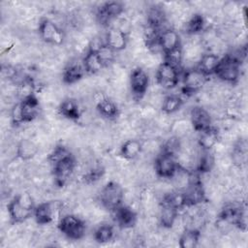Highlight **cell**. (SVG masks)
<instances>
[{"instance_id": "cell-1", "label": "cell", "mask_w": 248, "mask_h": 248, "mask_svg": "<svg viewBox=\"0 0 248 248\" xmlns=\"http://www.w3.org/2000/svg\"><path fill=\"white\" fill-rule=\"evenodd\" d=\"M34 202L31 194L21 193L16 195L8 203V216L12 224H22L33 216Z\"/></svg>"}, {"instance_id": "cell-2", "label": "cell", "mask_w": 248, "mask_h": 248, "mask_svg": "<svg viewBox=\"0 0 248 248\" xmlns=\"http://www.w3.org/2000/svg\"><path fill=\"white\" fill-rule=\"evenodd\" d=\"M98 199L105 209L112 212L124 203V188L118 182L110 180L101 188Z\"/></svg>"}, {"instance_id": "cell-3", "label": "cell", "mask_w": 248, "mask_h": 248, "mask_svg": "<svg viewBox=\"0 0 248 248\" xmlns=\"http://www.w3.org/2000/svg\"><path fill=\"white\" fill-rule=\"evenodd\" d=\"M214 75L223 82L234 84L241 75V62L230 53L220 57Z\"/></svg>"}, {"instance_id": "cell-4", "label": "cell", "mask_w": 248, "mask_h": 248, "mask_svg": "<svg viewBox=\"0 0 248 248\" xmlns=\"http://www.w3.org/2000/svg\"><path fill=\"white\" fill-rule=\"evenodd\" d=\"M57 228L59 232L68 239L79 240L85 235V222L75 214H65L59 218Z\"/></svg>"}, {"instance_id": "cell-5", "label": "cell", "mask_w": 248, "mask_h": 248, "mask_svg": "<svg viewBox=\"0 0 248 248\" xmlns=\"http://www.w3.org/2000/svg\"><path fill=\"white\" fill-rule=\"evenodd\" d=\"M40 39L47 45L59 46L64 43L65 33L63 29L54 20L48 17H43L38 24Z\"/></svg>"}, {"instance_id": "cell-6", "label": "cell", "mask_w": 248, "mask_h": 248, "mask_svg": "<svg viewBox=\"0 0 248 248\" xmlns=\"http://www.w3.org/2000/svg\"><path fill=\"white\" fill-rule=\"evenodd\" d=\"M208 77L202 73L197 67L186 69L182 74L181 91L186 96L194 95L200 92L206 84Z\"/></svg>"}, {"instance_id": "cell-7", "label": "cell", "mask_w": 248, "mask_h": 248, "mask_svg": "<svg viewBox=\"0 0 248 248\" xmlns=\"http://www.w3.org/2000/svg\"><path fill=\"white\" fill-rule=\"evenodd\" d=\"M77 168V160L73 154L61 159L51 166L54 183L58 187H64L73 176Z\"/></svg>"}, {"instance_id": "cell-8", "label": "cell", "mask_w": 248, "mask_h": 248, "mask_svg": "<svg viewBox=\"0 0 248 248\" xmlns=\"http://www.w3.org/2000/svg\"><path fill=\"white\" fill-rule=\"evenodd\" d=\"M156 81L164 89H172L177 86L180 80V70L163 61L156 70Z\"/></svg>"}, {"instance_id": "cell-9", "label": "cell", "mask_w": 248, "mask_h": 248, "mask_svg": "<svg viewBox=\"0 0 248 248\" xmlns=\"http://www.w3.org/2000/svg\"><path fill=\"white\" fill-rule=\"evenodd\" d=\"M179 166L175 155L160 151L155 157L154 170L158 177L170 179L177 171Z\"/></svg>"}, {"instance_id": "cell-10", "label": "cell", "mask_w": 248, "mask_h": 248, "mask_svg": "<svg viewBox=\"0 0 248 248\" xmlns=\"http://www.w3.org/2000/svg\"><path fill=\"white\" fill-rule=\"evenodd\" d=\"M149 76L141 67H136L132 70L129 78L130 90L136 100H140L147 92L149 87Z\"/></svg>"}, {"instance_id": "cell-11", "label": "cell", "mask_w": 248, "mask_h": 248, "mask_svg": "<svg viewBox=\"0 0 248 248\" xmlns=\"http://www.w3.org/2000/svg\"><path fill=\"white\" fill-rule=\"evenodd\" d=\"M125 10V6L120 1H108L103 3L96 13V17L102 24H107L109 21L118 18Z\"/></svg>"}, {"instance_id": "cell-12", "label": "cell", "mask_w": 248, "mask_h": 248, "mask_svg": "<svg viewBox=\"0 0 248 248\" xmlns=\"http://www.w3.org/2000/svg\"><path fill=\"white\" fill-rule=\"evenodd\" d=\"M190 124L194 131L202 132L212 127V116L202 106H195L190 109Z\"/></svg>"}, {"instance_id": "cell-13", "label": "cell", "mask_w": 248, "mask_h": 248, "mask_svg": "<svg viewBox=\"0 0 248 248\" xmlns=\"http://www.w3.org/2000/svg\"><path fill=\"white\" fill-rule=\"evenodd\" d=\"M18 105L22 124L32 122L39 116L40 102L35 93L21 99Z\"/></svg>"}, {"instance_id": "cell-14", "label": "cell", "mask_w": 248, "mask_h": 248, "mask_svg": "<svg viewBox=\"0 0 248 248\" xmlns=\"http://www.w3.org/2000/svg\"><path fill=\"white\" fill-rule=\"evenodd\" d=\"M112 214L115 223L121 229H132L137 224L138 214L130 205L123 203L121 206L112 211Z\"/></svg>"}, {"instance_id": "cell-15", "label": "cell", "mask_w": 248, "mask_h": 248, "mask_svg": "<svg viewBox=\"0 0 248 248\" xmlns=\"http://www.w3.org/2000/svg\"><path fill=\"white\" fill-rule=\"evenodd\" d=\"M85 74L82 60L78 61V59H74L68 62L64 67L62 71V81L68 85L76 84L83 78Z\"/></svg>"}, {"instance_id": "cell-16", "label": "cell", "mask_w": 248, "mask_h": 248, "mask_svg": "<svg viewBox=\"0 0 248 248\" xmlns=\"http://www.w3.org/2000/svg\"><path fill=\"white\" fill-rule=\"evenodd\" d=\"M58 207L55 205L54 202H43L38 205H35L33 216L35 222L38 225L46 226L50 224L54 220L55 212Z\"/></svg>"}, {"instance_id": "cell-17", "label": "cell", "mask_w": 248, "mask_h": 248, "mask_svg": "<svg viewBox=\"0 0 248 248\" xmlns=\"http://www.w3.org/2000/svg\"><path fill=\"white\" fill-rule=\"evenodd\" d=\"M106 45L115 52H120L126 48L129 43V35L122 32L120 29L110 26L105 35Z\"/></svg>"}, {"instance_id": "cell-18", "label": "cell", "mask_w": 248, "mask_h": 248, "mask_svg": "<svg viewBox=\"0 0 248 248\" xmlns=\"http://www.w3.org/2000/svg\"><path fill=\"white\" fill-rule=\"evenodd\" d=\"M158 42L163 54L182 46L179 33L172 28H167L161 31L159 34Z\"/></svg>"}, {"instance_id": "cell-19", "label": "cell", "mask_w": 248, "mask_h": 248, "mask_svg": "<svg viewBox=\"0 0 248 248\" xmlns=\"http://www.w3.org/2000/svg\"><path fill=\"white\" fill-rule=\"evenodd\" d=\"M58 112L61 116L68 120L77 121L81 117L82 110L78 102L75 98H65L59 105Z\"/></svg>"}, {"instance_id": "cell-20", "label": "cell", "mask_w": 248, "mask_h": 248, "mask_svg": "<svg viewBox=\"0 0 248 248\" xmlns=\"http://www.w3.org/2000/svg\"><path fill=\"white\" fill-rule=\"evenodd\" d=\"M39 152V145L30 138L21 139L16 146V156L22 161L33 159Z\"/></svg>"}, {"instance_id": "cell-21", "label": "cell", "mask_w": 248, "mask_h": 248, "mask_svg": "<svg viewBox=\"0 0 248 248\" xmlns=\"http://www.w3.org/2000/svg\"><path fill=\"white\" fill-rule=\"evenodd\" d=\"M147 25L158 30L159 32L163 31V26L165 23H167V15L161 6L153 5L149 7L147 10V16H146Z\"/></svg>"}, {"instance_id": "cell-22", "label": "cell", "mask_w": 248, "mask_h": 248, "mask_svg": "<svg viewBox=\"0 0 248 248\" xmlns=\"http://www.w3.org/2000/svg\"><path fill=\"white\" fill-rule=\"evenodd\" d=\"M219 140H220V133L217 128L212 126L207 130L200 132L197 144L200 147V149L212 150V148L218 144Z\"/></svg>"}, {"instance_id": "cell-23", "label": "cell", "mask_w": 248, "mask_h": 248, "mask_svg": "<svg viewBox=\"0 0 248 248\" xmlns=\"http://www.w3.org/2000/svg\"><path fill=\"white\" fill-rule=\"evenodd\" d=\"M178 215H179V210L177 208L168 203L161 202L158 219H159L160 225L163 228L167 230H170L173 227L176 220L178 219Z\"/></svg>"}, {"instance_id": "cell-24", "label": "cell", "mask_w": 248, "mask_h": 248, "mask_svg": "<svg viewBox=\"0 0 248 248\" xmlns=\"http://www.w3.org/2000/svg\"><path fill=\"white\" fill-rule=\"evenodd\" d=\"M143 150L142 142L138 139H128L120 146V155L125 160H135Z\"/></svg>"}, {"instance_id": "cell-25", "label": "cell", "mask_w": 248, "mask_h": 248, "mask_svg": "<svg viewBox=\"0 0 248 248\" xmlns=\"http://www.w3.org/2000/svg\"><path fill=\"white\" fill-rule=\"evenodd\" d=\"M219 60H220L219 54H216L215 52H212V51L205 52L202 54V56L200 57L197 68L205 76L209 77L211 75H214V72L219 63Z\"/></svg>"}, {"instance_id": "cell-26", "label": "cell", "mask_w": 248, "mask_h": 248, "mask_svg": "<svg viewBox=\"0 0 248 248\" xmlns=\"http://www.w3.org/2000/svg\"><path fill=\"white\" fill-rule=\"evenodd\" d=\"M216 165V158L212 150L201 149L196 163V170L201 174L209 173Z\"/></svg>"}, {"instance_id": "cell-27", "label": "cell", "mask_w": 248, "mask_h": 248, "mask_svg": "<svg viewBox=\"0 0 248 248\" xmlns=\"http://www.w3.org/2000/svg\"><path fill=\"white\" fill-rule=\"evenodd\" d=\"M82 64L85 73L88 75H96L106 68L101 59L99 58L97 52L91 49H87V51L85 52L82 58Z\"/></svg>"}, {"instance_id": "cell-28", "label": "cell", "mask_w": 248, "mask_h": 248, "mask_svg": "<svg viewBox=\"0 0 248 248\" xmlns=\"http://www.w3.org/2000/svg\"><path fill=\"white\" fill-rule=\"evenodd\" d=\"M202 238V232L199 229L186 228L180 233L178 246L180 248H195L199 245Z\"/></svg>"}, {"instance_id": "cell-29", "label": "cell", "mask_w": 248, "mask_h": 248, "mask_svg": "<svg viewBox=\"0 0 248 248\" xmlns=\"http://www.w3.org/2000/svg\"><path fill=\"white\" fill-rule=\"evenodd\" d=\"M95 106L98 113L102 117L107 119H110V120L115 119L120 113V109L116 105V103L111 99H109L108 97H105Z\"/></svg>"}, {"instance_id": "cell-30", "label": "cell", "mask_w": 248, "mask_h": 248, "mask_svg": "<svg viewBox=\"0 0 248 248\" xmlns=\"http://www.w3.org/2000/svg\"><path fill=\"white\" fill-rule=\"evenodd\" d=\"M205 29V18L200 13L193 14L184 23L185 33L191 36L197 35L204 31Z\"/></svg>"}, {"instance_id": "cell-31", "label": "cell", "mask_w": 248, "mask_h": 248, "mask_svg": "<svg viewBox=\"0 0 248 248\" xmlns=\"http://www.w3.org/2000/svg\"><path fill=\"white\" fill-rule=\"evenodd\" d=\"M184 100L181 96L176 94H170L163 98L161 103V109L164 114L171 115L177 112L183 106Z\"/></svg>"}, {"instance_id": "cell-32", "label": "cell", "mask_w": 248, "mask_h": 248, "mask_svg": "<svg viewBox=\"0 0 248 248\" xmlns=\"http://www.w3.org/2000/svg\"><path fill=\"white\" fill-rule=\"evenodd\" d=\"M93 237L98 243H108L114 237V229L110 224H101L95 229Z\"/></svg>"}, {"instance_id": "cell-33", "label": "cell", "mask_w": 248, "mask_h": 248, "mask_svg": "<svg viewBox=\"0 0 248 248\" xmlns=\"http://www.w3.org/2000/svg\"><path fill=\"white\" fill-rule=\"evenodd\" d=\"M164 60L165 62L170 64L171 66L177 68L178 70L182 69V64L184 61V56H183V48L182 46L179 48H176L174 50H171L170 52L164 53Z\"/></svg>"}, {"instance_id": "cell-34", "label": "cell", "mask_w": 248, "mask_h": 248, "mask_svg": "<svg viewBox=\"0 0 248 248\" xmlns=\"http://www.w3.org/2000/svg\"><path fill=\"white\" fill-rule=\"evenodd\" d=\"M96 52L106 68L108 67L109 65H111L115 61V58H116L115 53L116 52L113 49H111L108 46H107L106 44H104L102 46H100L96 50Z\"/></svg>"}, {"instance_id": "cell-35", "label": "cell", "mask_w": 248, "mask_h": 248, "mask_svg": "<svg viewBox=\"0 0 248 248\" xmlns=\"http://www.w3.org/2000/svg\"><path fill=\"white\" fill-rule=\"evenodd\" d=\"M72 154V152L70 151V149L64 145H56L48 154L47 157V161L50 164V166H52L53 164H55L56 162L60 161L61 159L67 157L68 155Z\"/></svg>"}]
</instances>
